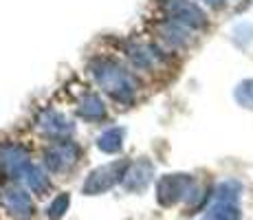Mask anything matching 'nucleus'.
I'll return each instance as SVG.
<instances>
[{
  "mask_svg": "<svg viewBox=\"0 0 253 220\" xmlns=\"http://www.w3.org/2000/svg\"><path fill=\"white\" fill-rule=\"evenodd\" d=\"M240 189V183H236V180L220 183V187L216 192V200L207 209L203 220H240V207H238Z\"/></svg>",
  "mask_w": 253,
  "mask_h": 220,
  "instance_id": "obj_1",
  "label": "nucleus"
},
{
  "mask_svg": "<svg viewBox=\"0 0 253 220\" xmlns=\"http://www.w3.org/2000/svg\"><path fill=\"white\" fill-rule=\"evenodd\" d=\"M194 189V178L187 174H169L159 180L157 198L163 207H172L178 200L187 198V194Z\"/></svg>",
  "mask_w": 253,
  "mask_h": 220,
  "instance_id": "obj_2",
  "label": "nucleus"
},
{
  "mask_svg": "<svg viewBox=\"0 0 253 220\" xmlns=\"http://www.w3.org/2000/svg\"><path fill=\"white\" fill-rule=\"evenodd\" d=\"M124 163H110L106 168H99L95 170L88 180L84 183V192L95 196V194H101L106 189H110L115 183H119V178H124Z\"/></svg>",
  "mask_w": 253,
  "mask_h": 220,
  "instance_id": "obj_3",
  "label": "nucleus"
},
{
  "mask_svg": "<svg viewBox=\"0 0 253 220\" xmlns=\"http://www.w3.org/2000/svg\"><path fill=\"white\" fill-rule=\"evenodd\" d=\"M2 205L16 220H31L33 218V203L24 192L16 187L2 189Z\"/></svg>",
  "mask_w": 253,
  "mask_h": 220,
  "instance_id": "obj_4",
  "label": "nucleus"
},
{
  "mask_svg": "<svg viewBox=\"0 0 253 220\" xmlns=\"http://www.w3.org/2000/svg\"><path fill=\"white\" fill-rule=\"evenodd\" d=\"M77 156H80V150L75 145H57V148L46 152V165L53 172H64V170H71L77 163Z\"/></svg>",
  "mask_w": 253,
  "mask_h": 220,
  "instance_id": "obj_5",
  "label": "nucleus"
},
{
  "mask_svg": "<svg viewBox=\"0 0 253 220\" xmlns=\"http://www.w3.org/2000/svg\"><path fill=\"white\" fill-rule=\"evenodd\" d=\"M150 178H152V168L148 163H141L137 168L130 170V172H126L124 185H126V189H143L150 183Z\"/></svg>",
  "mask_w": 253,
  "mask_h": 220,
  "instance_id": "obj_6",
  "label": "nucleus"
},
{
  "mask_svg": "<svg viewBox=\"0 0 253 220\" xmlns=\"http://www.w3.org/2000/svg\"><path fill=\"white\" fill-rule=\"evenodd\" d=\"M69 203H71L69 194H60V196H57V198L46 207V216L51 218V220L62 218V214H64L66 209H69Z\"/></svg>",
  "mask_w": 253,
  "mask_h": 220,
  "instance_id": "obj_7",
  "label": "nucleus"
},
{
  "mask_svg": "<svg viewBox=\"0 0 253 220\" xmlns=\"http://www.w3.org/2000/svg\"><path fill=\"white\" fill-rule=\"evenodd\" d=\"M99 148L104 150V152H117V150L121 148V134L117 130L108 132V134H104L99 139Z\"/></svg>",
  "mask_w": 253,
  "mask_h": 220,
  "instance_id": "obj_8",
  "label": "nucleus"
},
{
  "mask_svg": "<svg viewBox=\"0 0 253 220\" xmlns=\"http://www.w3.org/2000/svg\"><path fill=\"white\" fill-rule=\"evenodd\" d=\"M236 97L240 104L245 106H253V80L245 82V84H240V88L236 90Z\"/></svg>",
  "mask_w": 253,
  "mask_h": 220,
  "instance_id": "obj_9",
  "label": "nucleus"
},
{
  "mask_svg": "<svg viewBox=\"0 0 253 220\" xmlns=\"http://www.w3.org/2000/svg\"><path fill=\"white\" fill-rule=\"evenodd\" d=\"M205 4H209V7H213V9H218V7H222L225 4V0H203Z\"/></svg>",
  "mask_w": 253,
  "mask_h": 220,
  "instance_id": "obj_10",
  "label": "nucleus"
}]
</instances>
